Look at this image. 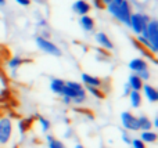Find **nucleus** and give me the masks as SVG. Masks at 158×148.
Wrapping results in <instances>:
<instances>
[{"label":"nucleus","mask_w":158,"mask_h":148,"mask_svg":"<svg viewBox=\"0 0 158 148\" xmlns=\"http://www.w3.org/2000/svg\"><path fill=\"white\" fill-rule=\"evenodd\" d=\"M106 8L110 11L112 17L118 19L119 22H122L123 25L129 26L131 22V15H132V10H131V4L128 0H123L121 4H114V3H108L106 6Z\"/></svg>","instance_id":"f257e3e1"},{"label":"nucleus","mask_w":158,"mask_h":148,"mask_svg":"<svg viewBox=\"0 0 158 148\" xmlns=\"http://www.w3.org/2000/svg\"><path fill=\"white\" fill-rule=\"evenodd\" d=\"M63 96H67L72 100V102L77 105H81L82 102L86 101V91H85L83 86L77 82H65V87H64ZM61 96V97H63Z\"/></svg>","instance_id":"f03ea898"},{"label":"nucleus","mask_w":158,"mask_h":148,"mask_svg":"<svg viewBox=\"0 0 158 148\" xmlns=\"http://www.w3.org/2000/svg\"><path fill=\"white\" fill-rule=\"evenodd\" d=\"M150 17L144 13H132L131 15V22H129V28H132L136 35H142V32L146 29L148 21H150Z\"/></svg>","instance_id":"7ed1b4c3"},{"label":"nucleus","mask_w":158,"mask_h":148,"mask_svg":"<svg viewBox=\"0 0 158 148\" xmlns=\"http://www.w3.org/2000/svg\"><path fill=\"white\" fill-rule=\"evenodd\" d=\"M142 36H144L150 44L153 46L154 51H158V21L157 19H150L146 26V29L142 32Z\"/></svg>","instance_id":"20e7f679"},{"label":"nucleus","mask_w":158,"mask_h":148,"mask_svg":"<svg viewBox=\"0 0 158 148\" xmlns=\"http://www.w3.org/2000/svg\"><path fill=\"white\" fill-rule=\"evenodd\" d=\"M13 136V122L10 118L2 116L0 118V146L4 147L8 144Z\"/></svg>","instance_id":"39448f33"},{"label":"nucleus","mask_w":158,"mask_h":148,"mask_svg":"<svg viewBox=\"0 0 158 148\" xmlns=\"http://www.w3.org/2000/svg\"><path fill=\"white\" fill-rule=\"evenodd\" d=\"M35 42L42 51L47 53V54H50V55H54V57H60L61 55V50L58 49L53 42H50L49 39H44V38H42V36H36Z\"/></svg>","instance_id":"423d86ee"},{"label":"nucleus","mask_w":158,"mask_h":148,"mask_svg":"<svg viewBox=\"0 0 158 148\" xmlns=\"http://www.w3.org/2000/svg\"><path fill=\"white\" fill-rule=\"evenodd\" d=\"M121 121H122V126L125 127L126 130H131V132H137L139 130V123H137V118L133 115V114L125 112L121 114Z\"/></svg>","instance_id":"0eeeda50"},{"label":"nucleus","mask_w":158,"mask_h":148,"mask_svg":"<svg viewBox=\"0 0 158 148\" xmlns=\"http://www.w3.org/2000/svg\"><path fill=\"white\" fill-rule=\"evenodd\" d=\"M72 10H74V13L78 14L79 17L86 15V14H89V11L92 10V6H90L86 0H77V2L72 4Z\"/></svg>","instance_id":"6e6552de"},{"label":"nucleus","mask_w":158,"mask_h":148,"mask_svg":"<svg viewBox=\"0 0 158 148\" xmlns=\"http://www.w3.org/2000/svg\"><path fill=\"white\" fill-rule=\"evenodd\" d=\"M94 39H96V42H97V43L103 47V49H106V50H112V49H114L112 42L110 40V38L104 32H97V33H96V36H94Z\"/></svg>","instance_id":"1a4fd4ad"},{"label":"nucleus","mask_w":158,"mask_h":148,"mask_svg":"<svg viewBox=\"0 0 158 148\" xmlns=\"http://www.w3.org/2000/svg\"><path fill=\"white\" fill-rule=\"evenodd\" d=\"M129 69H131L133 74L143 71V69H148L147 62H146L143 58H133V60L129 62Z\"/></svg>","instance_id":"9d476101"},{"label":"nucleus","mask_w":158,"mask_h":148,"mask_svg":"<svg viewBox=\"0 0 158 148\" xmlns=\"http://www.w3.org/2000/svg\"><path fill=\"white\" fill-rule=\"evenodd\" d=\"M79 25H81V28L85 30V32H92L93 29H94V19L92 18L90 15H81V18H79Z\"/></svg>","instance_id":"9b49d317"},{"label":"nucleus","mask_w":158,"mask_h":148,"mask_svg":"<svg viewBox=\"0 0 158 148\" xmlns=\"http://www.w3.org/2000/svg\"><path fill=\"white\" fill-rule=\"evenodd\" d=\"M142 90L144 91L146 98H147L150 102L158 101V90L154 87V86H151V85H143Z\"/></svg>","instance_id":"f8f14e48"},{"label":"nucleus","mask_w":158,"mask_h":148,"mask_svg":"<svg viewBox=\"0 0 158 148\" xmlns=\"http://www.w3.org/2000/svg\"><path fill=\"white\" fill-rule=\"evenodd\" d=\"M81 79H82V82L85 83V86H94V87H100L101 83H103L100 78L92 76V75H89V74H82Z\"/></svg>","instance_id":"ddd939ff"},{"label":"nucleus","mask_w":158,"mask_h":148,"mask_svg":"<svg viewBox=\"0 0 158 148\" xmlns=\"http://www.w3.org/2000/svg\"><path fill=\"white\" fill-rule=\"evenodd\" d=\"M128 85L131 87V90H136V91H140L143 87V80L137 76L136 74H132L129 76V80H128Z\"/></svg>","instance_id":"4468645a"},{"label":"nucleus","mask_w":158,"mask_h":148,"mask_svg":"<svg viewBox=\"0 0 158 148\" xmlns=\"http://www.w3.org/2000/svg\"><path fill=\"white\" fill-rule=\"evenodd\" d=\"M64 87H65V82L61 79H52V82H50V89H52V91L58 94V96H63Z\"/></svg>","instance_id":"2eb2a0df"},{"label":"nucleus","mask_w":158,"mask_h":148,"mask_svg":"<svg viewBox=\"0 0 158 148\" xmlns=\"http://www.w3.org/2000/svg\"><path fill=\"white\" fill-rule=\"evenodd\" d=\"M158 138L157 133L151 132V130H146V132H143L142 134H140V140L143 141L144 144H151V143H156Z\"/></svg>","instance_id":"dca6fc26"},{"label":"nucleus","mask_w":158,"mask_h":148,"mask_svg":"<svg viewBox=\"0 0 158 148\" xmlns=\"http://www.w3.org/2000/svg\"><path fill=\"white\" fill-rule=\"evenodd\" d=\"M137 123H139V130H143V132H146V130H151V127H153V122L144 115H142V116L137 118Z\"/></svg>","instance_id":"f3484780"},{"label":"nucleus","mask_w":158,"mask_h":148,"mask_svg":"<svg viewBox=\"0 0 158 148\" xmlns=\"http://www.w3.org/2000/svg\"><path fill=\"white\" fill-rule=\"evenodd\" d=\"M129 98H131V105L133 108H139L142 105V94H140V91L132 90L129 93Z\"/></svg>","instance_id":"a211bd4d"},{"label":"nucleus","mask_w":158,"mask_h":148,"mask_svg":"<svg viewBox=\"0 0 158 148\" xmlns=\"http://www.w3.org/2000/svg\"><path fill=\"white\" fill-rule=\"evenodd\" d=\"M86 90L89 91L92 96H94L96 98H100V100H103L104 97H106V94L103 93V91L100 90L98 87H94V86H86Z\"/></svg>","instance_id":"6ab92c4d"},{"label":"nucleus","mask_w":158,"mask_h":148,"mask_svg":"<svg viewBox=\"0 0 158 148\" xmlns=\"http://www.w3.org/2000/svg\"><path fill=\"white\" fill-rule=\"evenodd\" d=\"M47 141H49V148H67L60 140L54 138L53 136H47Z\"/></svg>","instance_id":"aec40b11"},{"label":"nucleus","mask_w":158,"mask_h":148,"mask_svg":"<svg viewBox=\"0 0 158 148\" xmlns=\"http://www.w3.org/2000/svg\"><path fill=\"white\" fill-rule=\"evenodd\" d=\"M24 62H25L24 58H21V57H14V58H11V60L8 61V66H10V69H17L19 65H22Z\"/></svg>","instance_id":"412c9836"},{"label":"nucleus","mask_w":158,"mask_h":148,"mask_svg":"<svg viewBox=\"0 0 158 148\" xmlns=\"http://www.w3.org/2000/svg\"><path fill=\"white\" fill-rule=\"evenodd\" d=\"M39 123H40V126H42V130L43 132H47V130L50 129V122L47 121L46 118H43V116H39Z\"/></svg>","instance_id":"4be33fe9"},{"label":"nucleus","mask_w":158,"mask_h":148,"mask_svg":"<svg viewBox=\"0 0 158 148\" xmlns=\"http://www.w3.org/2000/svg\"><path fill=\"white\" fill-rule=\"evenodd\" d=\"M29 122H31V119H24V121L19 122V132L21 133L27 132L28 127H29Z\"/></svg>","instance_id":"5701e85b"},{"label":"nucleus","mask_w":158,"mask_h":148,"mask_svg":"<svg viewBox=\"0 0 158 148\" xmlns=\"http://www.w3.org/2000/svg\"><path fill=\"white\" fill-rule=\"evenodd\" d=\"M131 144H132V148H146V144L140 138H133L131 141Z\"/></svg>","instance_id":"b1692460"},{"label":"nucleus","mask_w":158,"mask_h":148,"mask_svg":"<svg viewBox=\"0 0 158 148\" xmlns=\"http://www.w3.org/2000/svg\"><path fill=\"white\" fill-rule=\"evenodd\" d=\"M136 75H137V76H139L142 80H148V79H150V72H148V69H143V71L137 72Z\"/></svg>","instance_id":"393cba45"},{"label":"nucleus","mask_w":158,"mask_h":148,"mask_svg":"<svg viewBox=\"0 0 158 148\" xmlns=\"http://www.w3.org/2000/svg\"><path fill=\"white\" fill-rule=\"evenodd\" d=\"M93 6H94L96 8H98V10H103V8H106V4H104L103 0H93Z\"/></svg>","instance_id":"a878e982"},{"label":"nucleus","mask_w":158,"mask_h":148,"mask_svg":"<svg viewBox=\"0 0 158 148\" xmlns=\"http://www.w3.org/2000/svg\"><path fill=\"white\" fill-rule=\"evenodd\" d=\"M17 3H18L19 6H22V7H28V6L31 4V0H15Z\"/></svg>","instance_id":"bb28decb"},{"label":"nucleus","mask_w":158,"mask_h":148,"mask_svg":"<svg viewBox=\"0 0 158 148\" xmlns=\"http://www.w3.org/2000/svg\"><path fill=\"white\" fill-rule=\"evenodd\" d=\"M122 140L125 141V144H131V141H132V138L128 136V133H122Z\"/></svg>","instance_id":"cd10ccee"},{"label":"nucleus","mask_w":158,"mask_h":148,"mask_svg":"<svg viewBox=\"0 0 158 148\" xmlns=\"http://www.w3.org/2000/svg\"><path fill=\"white\" fill-rule=\"evenodd\" d=\"M63 102L64 104H67V105H69V104H72V100L69 98V97H67V96H63Z\"/></svg>","instance_id":"c85d7f7f"},{"label":"nucleus","mask_w":158,"mask_h":148,"mask_svg":"<svg viewBox=\"0 0 158 148\" xmlns=\"http://www.w3.org/2000/svg\"><path fill=\"white\" fill-rule=\"evenodd\" d=\"M131 87H129V85H125V87H123V96H129V93H131Z\"/></svg>","instance_id":"c756f323"},{"label":"nucleus","mask_w":158,"mask_h":148,"mask_svg":"<svg viewBox=\"0 0 158 148\" xmlns=\"http://www.w3.org/2000/svg\"><path fill=\"white\" fill-rule=\"evenodd\" d=\"M123 0H111V3H114V4H121Z\"/></svg>","instance_id":"7c9ffc66"},{"label":"nucleus","mask_w":158,"mask_h":148,"mask_svg":"<svg viewBox=\"0 0 158 148\" xmlns=\"http://www.w3.org/2000/svg\"><path fill=\"white\" fill-rule=\"evenodd\" d=\"M153 126L158 127V118H156V119H154V123H153Z\"/></svg>","instance_id":"2f4dec72"},{"label":"nucleus","mask_w":158,"mask_h":148,"mask_svg":"<svg viewBox=\"0 0 158 148\" xmlns=\"http://www.w3.org/2000/svg\"><path fill=\"white\" fill-rule=\"evenodd\" d=\"M39 25H40V26H44V25H46V21H44V19H43V21H40V22H39Z\"/></svg>","instance_id":"473e14b6"},{"label":"nucleus","mask_w":158,"mask_h":148,"mask_svg":"<svg viewBox=\"0 0 158 148\" xmlns=\"http://www.w3.org/2000/svg\"><path fill=\"white\" fill-rule=\"evenodd\" d=\"M75 148H85V147L82 146V144H77V146H75Z\"/></svg>","instance_id":"72a5a7b5"},{"label":"nucleus","mask_w":158,"mask_h":148,"mask_svg":"<svg viewBox=\"0 0 158 148\" xmlns=\"http://www.w3.org/2000/svg\"><path fill=\"white\" fill-rule=\"evenodd\" d=\"M103 2H104V4L107 6V4H108V3H111V0H103Z\"/></svg>","instance_id":"f704fd0d"},{"label":"nucleus","mask_w":158,"mask_h":148,"mask_svg":"<svg viewBox=\"0 0 158 148\" xmlns=\"http://www.w3.org/2000/svg\"><path fill=\"white\" fill-rule=\"evenodd\" d=\"M6 4V0H0V6H4Z\"/></svg>","instance_id":"c9c22d12"},{"label":"nucleus","mask_w":158,"mask_h":148,"mask_svg":"<svg viewBox=\"0 0 158 148\" xmlns=\"http://www.w3.org/2000/svg\"><path fill=\"white\" fill-rule=\"evenodd\" d=\"M137 2H139V3H142V4H143V3H146V2H147V0H137Z\"/></svg>","instance_id":"e433bc0d"}]
</instances>
